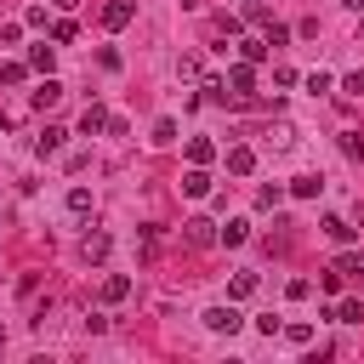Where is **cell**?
<instances>
[{"label":"cell","mask_w":364,"mask_h":364,"mask_svg":"<svg viewBox=\"0 0 364 364\" xmlns=\"http://www.w3.org/2000/svg\"><path fill=\"white\" fill-rule=\"evenodd\" d=\"M74 34H80V28H74V23H68V17H63V23H51V40H57V46H68V40H74Z\"/></svg>","instance_id":"cell-26"},{"label":"cell","mask_w":364,"mask_h":364,"mask_svg":"<svg viewBox=\"0 0 364 364\" xmlns=\"http://www.w3.org/2000/svg\"><path fill=\"white\" fill-rule=\"evenodd\" d=\"M318 188H324V182H318V176H296V188H290V193H296V199H313V193H318Z\"/></svg>","instance_id":"cell-24"},{"label":"cell","mask_w":364,"mask_h":364,"mask_svg":"<svg viewBox=\"0 0 364 364\" xmlns=\"http://www.w3.org/2000/svg\"><path fill=\"white\" fill-rule=\"evenodd\" d=\"M0 347H6V324H0Z\"/></svg>","instance_id":"cell-33"},{"label":"cell","mask_w":364,"mask_h":364,"mask_svg":"<svg viewBox=\"0 0 364 364\" xmlns=\"http://www.w3.org/2000/svg\"><path fill=\"white\" fill-rule=\"evenodd\" d=\"M228 296H233V301H245V296H256V273H233V284H228Z\"/></svg>","instance_id":"cell-14"},{"label":"cell","mask_w":364,"mask_h":364,"mask_svg":"<svg viewBox=\"0 0 364 364\" xmlns=\"http://www.w3.org/2000/svg\"><path fill=\"white\" fill-rule=\"evenodd\" d=\"M176 74H182V80H199V57L182 51V57H176Z\"/></svg>","instance_id":"cell-21"},{"label":"cell","mask_w":364,"mask_h":364,"mask_svg":"<svg viewBox=\"0 0 364 364\" xmlns=\"http://www.w3.org/2000/svg\"><path fill=\"white\" fill-rule=\"evenodd\" d=\"M245 239H250V222H245V216H233V222L222 228V245H245Z\"/></svg>","instance_id":"cell-13"},{"label":"cell","mask_w":364,"mask_h":364,"mask_svg":"<svg viewBox=\"0 0 364 364\" xmlns=\"http://www.w3.org/2000/svg\"><path fill=\"white\" fill-rule=\"evenodd\" d=\"M51 63H57V51H51V46H28V68L51 74Z\"/></svg>","instance_id":"cell-12"},{"label":"cell","mask_w":364,"mask_h":364,"mask_svg":"<svg viewBox=\"0 0 364 364\" xmlns=\"http://www.w3.org/2000/svg\"><path fill=\"white\" fill-rule=\"evenodd\" d=\"M279 199H284V188H262V193H256V205H262V210H273Z\"/></svg>","instance_id":"cell-29"},{"label":"cell","mask_w":364,"mask_h":364,"mask_svg":"<svg viewBox=\"0 0 364 364\" xmlns=\"http://www.w3.org/2000/svg\"><path fill=\"white\" fill-rule=\"evenodd\" d=\"M210 154H216V148H210L205 136H193V142H188V159H193V165H210Z\"/></svg>","instance_id":"cell-17"},{"label":"cell","mask_w":364,"mask_h":364,"mask_svg":"<svg viewBox=\"0 0 364 364\" xmlns=\"http://www.w3.org/2000/svg\"><path fill=\"white\" fill-rule=\"evenodd\" d=\"M216 239H222V233H216L210 216H188V222H182V245H188V250H205V245H216Z\"/></svg>","instance_id":"cell-1"},{"label":"cell","mask_w":364,"mask_h":364,"mask_svg":"<svg viewBox=\"0 0 364 364\" xmlns=\"http://www.w3.org/2000/svg\"><path fill=\"white\" fill-rule=\"evenodd\" d=\"M57 102H63V85H57V80H51V74H46V85H40V91H34V108H40V114H46V108H57Z\"/></svg>","instance_id":"cell-6"},{"label":"cell","mask_w":364,"mask_h":364,"mask_svg":"<svg viewBox=\"0 0 364 364\" xmlns=\"http://www.w3.org/2000/svg\"><path fill=\"white\" fill-rule=\"evenodd\" d=\"M324 233H330L336 245H347V239H353V222H341V216H324Z\"/></svg>","instance_id":"cell-15"},{"label":"cell","mask_w":364,"mask_h":364,"mask_svg":"<svg viewBox=\"0 0 364 364\" xmlns=\"http://www.w3.org/2000/svg\"><path fill=\"white\" fill-rule=\"evenodd\" d=\"M336 318H341V324H364V301H341Z\"/></svg>","instance_id":"cell-19"},{"label":"cell","mask_w":364,"mask_h":364,"mask_svg":"<svg viewBox=\"0 0 364 364\" xmlns=\"http://www.w3.org/2000/svg\"><path fill=\"white\" fill-rule=\"evenodd\" d=\"M336 267H341V279H364V250H347V256H336Z\"/></svg>","instance_id":"cell-11"},{"label":"cell","mask_w":364,"mask_h":364,"mask_svg":"<svg viewBox=\"0 0 364 364\" xmlns=\"http://www.w3.org/2000/svg\"><path fill=\"white\" fill-rule=\"evenodd\" d=\"M330 85H336V80H330L324 68H313V74H307V91H313V97H318V91H330Z\"/></svg>","instance_id":"cell-27"},{"label":"cell","mask_w":364,"mask_h":364,"mask_svg":"<svg viewBox=\"0 0 364 364\" xmlns=\"http://www.w3.org/2000/svg\"><path fill=\"white\" fill-rule=\"evenodd\" d=\"M0 131H6V114H0Z\"/></svg>","instance_id":"cell-34"},{"label":"cell","mask_w":364,"mask_h":364,"mask_svg":"<svg viewBox=\"0 0 364 364\" xmlns=\"http://www.w3.org/2000/svg\"><path fill=\"white\" fill-rule=\"evenodd\" d=\"M245 318L233 313V307H205V330H216V336H233Z\"/></svg>","instance_id":"cell-2"},{"label":"cell","mask_w":364,"mask_h":364,"mask_svg":"<svg viewBox=\"0 0 364 364\" xmlns=\"http://www.w3.org/2000/svg\"><path fill=\"white\" fill-rule=\"evenodd\" d=\"M341 91H347V97H364V68H358V74H347V80H341Z\"/></svg>","instance_id":"cell-30"},{"label":"cell","mask_w":364,"mask_h":364,"mask_svg":"<svg viewBox=\"0 0 364 364\" xmlns=\"http://www.w3.org/2000/svg\"><path fill=\"white\" fill-rule=\"evenodd\" d=\"M228 171H233V176H250V171H256V154H250V148H228Z\"/></svg>","instance_id":"cell-7"},{"label":"cell","mask_w":364,"mask_h":364,"mask_svg":"<svg viewBox=\"0 0 364 364\" xmlns=\"http://www.w3.org/2000/svg\"><path fill=\"white\" fill-rule=\"evenodd\" d=\"M57 6H63V11H68V6H80V0H57Z\"/></svg>","instance_id":"cell-32"},{"label":"cell","mask_w":364,"mask_h":364,"mask_svg":"<svg viewBox=\"0 0 364 364\" xmlns=\"http://www.w3.org/2000/svg\"><path fill=\"white\" fill-rule=\"evenodd\" d=\"M125 296H131V279L125 273H108L102 279V301H125Z\"/></svg>","instance_id":"cell-9"},{"label":"cell","mask_w":364,"mask_h":364,"mask_svg":"<svg viewBox=\"0 0 364 364\" xmlns=\"http://www.w3.org/2000/svg\"><path fill=\"white\" fill-rule=\"evenodd\" d=\"M239 57H245V63H262V57H267V34H262V40H245Z\"/></svg>","instance_id":"cell-16"},{"label":"cell","mask_w":364,"mask_h":364,"mask_svg":"<svg viewBox=\"0 0 364 364\" xmlns=\"http://www.w3.org/2000/svg\"><path fill=\"white\" fill-rule=\"evenodd\" d=\"M68 210L85 216V210H91V188H68Z\"/></svg>","instance_id":"cell-18"},{"label":"cell","mask_w":364,"mask_h":364,"mask_svg":"<svg viewBox=\"0 0 364 364\" xmlns=\"http://www.w3.org/2000/svg\"><path fill=\"white\" fill-rule=\"evenodd\" d=\"M154 142H159V148L176 142V119H154Z\"/></svg>","instance_id":"cell-22"},{"label":"cell","mask_w":364,"mask_h":364,"mask_svg":"<svg viewBox=\"0 0 364 364\" xmlns=\"http://www.w3.org/2000/svg\"><path fill=\"white\" fill-rule=\"evenodd\" d=\"M341 154H347V159H364V136H358V131H341Z\"/></svg>","instance_id":"cell-20"},{"label":"cell","mask_w":364,"mask_h":364,"mask_svg":"<svg viewBox=\"0 0 364 364\" xmlns=\"http://www.w3.org/2000/svg\"><path fill=\"white\" fill-rule=\"evenodd\" d=\"M182 193H193V199H205V193H210V176H205V165H193V171L182 176Z\"/></svg>","instance_id":"cell-8"},{"label":"cell","mask_w":364,"mask_h":364,"mask_svg":"<svg viewBox=\"0 0 364 364\" xmlns=\"http://www.w3.org/2000/svg\"><path fill=\"white\" fill-rule=\"evenodd\" d=\"M267 142H273V148H290V142H296V125H273Z\"/></svg>","instance_id":"cell-23"},{"label":"cell","mask_w":364,"mask_h":364,"mask_svg":"<svg viewBox=\"0 0 364 364\" xmlns=\"http://www.w3.org/2000/svg\"><path fill=\"white\" fill-rule=\"evenodd\" d=\"M63 136H68V131L46 125V131H40V142H34V154H40V159H46V154H57V148H63Z\"/></svg>","instance_id":"cell-10"},{"label":"cell","mask_w":364,"mask_h":364,"mask_svg":"<svg viewBox=\"0 0 364 364\" xmlns=\"http://www.w3.org/2000/svg\"><path fill=\"white\" fill-rule=\"evenodd\" d=\"M284 341H296V347H307V341H313V324H284Z\"/></svg>","instance_id":"cell-25"},{"label":"cell","mask_w":364,"mask_h":364,"mask_svg":"<svg viewBox=\"0 0 364 364\" xmlns=\"http://www.w3.org/2000/svg\"><path fill=\"white\" fill-rule=\"evenodd\" d=\"M131 23V0H108L102 6V28H125Z\"/></svg>","instance_id":"cell-4"},{"label":"cell","mask_w":364,"mask_h":364,"mask_svg":"<svg viewBox=\"0 0 364 364\" xmlns=\"http://www.w3.org/2000/svg\"><path fill=\"white\" fill-rule=\"evenodd\" d=\"M108 245H114V239L97 228V233H85V239H80V256H85V262H102V256H108Z\"/></svg>","instance_id":"cell-3"},{"label":"cell","mask_w":364,"mask_h":364,"mask_svg":"<svg viewBox=\"0 0 364 364\" xmlns=\"http://www.w3.org/2000/svg\"><path fill=\"white\" fill-rule=\"evenodd\" d=\"M80 131H85V136H97V131H108V108H102V102H91V108L80 114Z\"/></svg>","instance_id":"cell-5"},{"label":"cell","mask_w":364,"mask_h":364,"mask_svg":"<svg viewBox=\"0 0 364 364\" xmlns=\"http://www.w3.org/2000/svg\"><path fill=\"white\" fill-rule=\"evenodd\" d=\"M0 85H23V63H0Z\"/></svg>","instance_id":"cell-28"},{"label":"cell","mask_w":364,"mask_h":364,"mask_svg":"<svg viewBox=\"0 0 364 364\" xmlns=\"http://www.w3.org/2000/svg\"><path fill=\"white\" fill-rule=\"evenodd\" d=\"M347 6H353V11H364V0H347Z\"/></svg>","instance_id":"cell-31"}]
</instances>
